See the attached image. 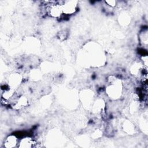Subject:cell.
Instances as JSON below:
<instances>
[{
  "instance_id": "1",
  "label": "cell",
  "mask_w": 148,
  "mask_h": 148,
  "mask_svg": "<svg viewBox=\"0 0 148 148\" xmlns=\"http://www.w3.org/2000/svg\"><path fill=\"white\" fill-rule=\"evenodd\" d=\"M123 86L121 80L111 76L109 79V85L106 88L108 95L114 99H119L122 94Z\"/></svg>"
},
{
  "instance_id": "2",
  "label": "cell",
  "mask_w": 148,
  "mask_h": 148,
  "mask_svg": "<svg viewBox=\"0 0 148 148\" xmlns=\"http://www.w3.org/2000/svg\"><path fill=\"white\" fill-rule=\"evenodd\" d=\"M46 10L47 14L53 18H58L63 13L62 4H60L57 2H53L49 4Z\"/></svg>"
},
{
  "instance_id": "3",
  "label": "cell",
  "mask_w": 148,
  "mask_h": 148,
  "mask_svg": "<svg viewBox=\"0 0 148 148\" xmlns=\"http://www.w3.org/2000/svg\"><path fill=\"white\" fill-rule=\"evenodd\" d=\"M63 13L65 14H74L77 8V1H66L62 4Z\"/></svg>"
},
{
  "instance_id": "4",
  "label": "cell",
  "mask_w": 148,
  "mask_h": 148,
  "mask_svg": "<svg viewBox=\"0 0 148 148\" xmlns=\"http://www.w3.org/2000/svg\"><path fill=\"white\" fill-rule=\"evenodd\" d=\"M18 139L13 135H9L5 140L3 146L6 148H13L18 146Z\"/></svg>"
},
{
  "instance_id": "5",
  "label": "cell",
  "mask_w": 148,
  "mask_h": 148,
  "mask_svg": "<svg viewBox=\"0 0 148 148\" xmlns=\"http://www.w3.org/2000/svg\"><path fill=\"white\" fill-rule=\"evenodd\" d=\"M35 144V141L31 138L25 137L19 142L18 146L20 147H32L34 146Z\"/></svg>"
},
{
  "instance_id": "6",
  "label": "cell",
  "mask_w": 148,
  "mask_h": 148,
  "mask_svg": "<svg viewBox=\"0 0 148 148\" xmlns=\"http://www.w3.org/2000/svg\"><path fill=\"white\" fill-rule=\"evenodd\" d=\"M21 81L20 76L18 73H14L10 76L9 79V84L11 88H14L17 87Z\"/></svg>"
},
{
  "instance_id": "7",
  "label": "cell",
  "mask_w": 148,
  "mask_h": 148,
  "mask_svg": "<svg viewBox=\"0 0 148 148\" xmlns=\"http://www.w3.org/2000/svg\"><path fill=\"white\" fill-rule=\"evenodd\" d=\"M139 39L140 43L144 45L145 46L147 47V30L146 29L145 30H143L142 33H140L139 36Z\"/></svg>"
},
{
  "instance_id": "8",
  "label": "cell",
  "mask_w": 148,
  "mask_h": 148,
  "mask_svg": "<svg viewBox=\"0 0 148 148\" xmlns=\"http://www.w3.org/2000/svg\"><path fill=\"white\" fill-rule=\"evenodd\" d=\"M105 3L110 7H114L116 5V2L115 1H106Z\"/></svg>"
}]
</instances>
